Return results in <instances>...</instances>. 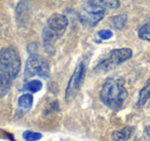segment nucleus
I'll return each mask as SVG.
<instances>
[{"label": "nucleus", "mask_w": 150, "mask_h": 141, "mask_svg": "<svg viewBox=\"0 0 150 141\" xmlns=\"http://www.w3.org/2000/svg\"><path fill=\"white\" fill-rule=\"evenodd\" d=\"M127 98L122 79L116 77H109L103 85L100 91V99L107 107L112 110H119Z\"/></svg>", "instance_id": "f257e3e1"}, {"label": "nucleus", "mask_w": 150, "mask_h": 141, "mask_svg": "<svg viewBox=\"0 0 150 141\" xmlns=\"http://www.w3.org/2000/svg\"><path fill=\"white\" fill-rule=\"evenodd\" d=\"M132 57H133V51L131 48H122L112 50L106 58L98 63V65L95 67L94 70L95 72L99 73V74L109 72V71L116 68L117 66L121 65L122 63L127 62Z\"/></svg>", "instance_id": "f03ea898"}, {"label": "nucleus", "mask_w": 150, "mask_h": 141, "mask_svg": "<svg viewBox=\"0 0 150 141\" xmlns=\"http://www.w3.org/2000/svg\"><path fill=\"white\" fill-rule=\"evenodd\" d=\"M0 71L15 80L21 71V58L19 53L11 46L0 51Z\"/></svg>", "instance_id": "7ed1b4c3"}, {"label": "nucleus", "mask_w": 150, "mask_h": 141, "mask_svg": "<svg viewBox=\"0 0 150 141\" xmlns=\"http://www.w3.org/2000/svg\"><path fill=\"white\" fill-rule=\"evenodd\" d=\"M24 74L26 79L34 76L47 78L50 76V65L45 59L38 54H31L26 62Z\"/></svg>", "instance_id": "20e7f679"}, {"label": "nucleus", "mask_w": 150, "mask_h": 141, "mask_svg": "<svg viewBox=\"0 0 150 141\" xmlns=\"http://www.w3.org/2000/svg\"><path fill=\"white\" fill-rule=\"evenodd\" d=\"M105 14H106L105 7L86 2L80 11L79 17L83 25L94 27L104 18Z\"/></svg>", "instance_id": "39448f33"}, {"label": "nucleus", "mask_w": 150, "mask_h": 141, "mask_svg": "<svg viewBox=\"0 0 150 141\" xmlns=\"http://www.w3.org/2000/svg\"><path fill=\"white\" fill-rule=\"evenodd\" d=\"M84 73H86V67H84L83 63L81 62L76 66L74 72L69 79L68 85L66 89V95H65L66 100L68 102L72 101L79 92L84 78Z\"/></svg>", "instance_id": "423d86ee"}, {"label": "nucleus", "mask_w": 150, "mask_h": 141, "mask_svg": "<svg viewBox=\"0 0 150 141\" xmlns=\"http://www.w3.org/2000/svg\"><path fill=\"white\" fill-rule=\"evenodd\" d=\"M68 19L65 17L64 15L61 14H54L52 15V17L47 20V26L50 29H52L59 37L64 34V32L66 31L67 27H68Z\"/></svg>", "instance_id": "0eeeda50"}, {"label": "nucleus", "mask_w": 150, "mask_h": 141, "mask_svg": "<svg viewBox=\"0 0 150 141\" xmlns=\"http://www.w3.org/2000/svg\"><path fill=\"white\" fill-rule=\"evenodd\" d=\"M58 38H60L52 29L45 26L42 31V42H43L44 51L50 56H54L56 53V41Z\"/></svg>", "instance_id": "6e6552de"}, {"label": "nucleus", "mask_w": 150, "mask_h": 141, "mask_svg": "<svg viewBox=\"0 0 150 141\" xmlns=\"http://www.w3.org/2000/svg\"><path fill=\"white\" fill-rule=\"evenodd\" d=\"M13 79L9 78L6 74L0 71V98L4 97L9 92L13 85Z\"/></svg>", "instance_id": "1a4fd4ad"}, {"label": "nucleus", "mask_w": 150, "mask_h": 141, "mask_svg": "<svg viewBox=\"0 0 150 141\" xmlns=\"http://www.w3.org/2000/svg\"><path fill=\"white\" fill-rule=\"evenodd\" d=\"M134 132L133 127H125L122 130L115 131L112 133V139L114 141H127L131 138Z\"/></svg>", "instance_id": "9d476101"}, {"label": "nucleus", "mask_w": 150, "mask_h": 141, "mask_svg": "<svg viewBox=\"0 0 150 141\" xmlns=\"http://www.w3.org/2000/svg\"><path fill=\"white\" fill-rule=\"evenodd\" d=\"M84 1L88 3H92V4L105 7L106 9H116L120 5L119 0H84Z\"/></svg>", "instance_id": "9b49d317"}, {"label": "nucleus", "mask_w": 150, "mask_h": 141, "mask_svg": "<svg viewBox=\"0 0 150 141\" xmlns=\"http://www.w3.org/2000/svg\"><path fill=\"white\" fill-rule=\"evenodd\" d=\"M18 105L19 108L22 110H30L33 105V96L32 94L27 93L22 95L18 100Z\"/></svg>", "instance_id": "f8f14e48"}, {"label": "nucleus", "mask_w": 150, "mask_h": 141, "mask_svg": "<svg viewBox=\"0 0 150 141\" xmlns=\"http://www.w3.org/2000/svg\"><path fill=\"white\" fill-rule=\"evenodd\" d=\"M150 98V78L146 81L145 85L141 89L138 98V106H143Z\"/></svg>", "instance_id": "ddd939ff"}, {"label": "nucleus", "mask_w": 150, "mask_h": 141, "mask_svg": "<svg viewBox=\"0 0 150 141\" xmlns=\"http://www.w3.org/2000/svg\"><path fill=\"white\" fill-rule=\"evenodd\" d=\"M127 22V16L125 15V14H120V15H117L115 17H113L111 19V25L114 29L120 30L122 29L125 26Z\"/></svg>", "instance_id": "4468645a"}, {"label": "nucleus", "mask_w": 150, "mask_h": 141, "mask_svg": "<svg viewBox=\"0 0 150 141\" xmlns=\"http://www.w3.org/2000/svg\"><path fill=\"white\" fill-rule=\"evenodd\" d=\"M41 89H42V83L39 79H33V80L28 81L23 87V90L30 92V93H37Z\"/></svg>", "instance_id": "2eb2a0df"}, {"label": "nucleus", "mask_w": 150, "mask_h": 141, "mask_svg": "<svg viewBox=\"0 0 150 141\" xmlns=\"http://www.w3.org/2000/svg\"><path fill=\"white\" fill-rule=\"evenodd\" d=\"M138 36L140 39L150 42V21L140 27V29L138 30Z\"/></svg>", "instance_id": "dca6fc26"}, {"label": "nucleus", "mask_w": 150, "mask_h": 141, "mask_svg": "<svg viewBox=\"0 0 150 141\" xmlns=\"http://www.w3.org/2000/svg\"><path fill=\"white\" fill-rule=\"evenodd\" d=\"M42 135L40 133L34 132V131H25L23 133V138L26 141H37L41 139Z\"/></svg>", "instance_id": "f3484780"}, {"label": "nucleus", "mask_w": 150, "mask_h": 141, "mask_svg": "<svg viewBox=\"0 0 150 141\" xmlns=\"http://www.w3.org/2000/svg\"><path fill=\"white\" fill-rule=\"evenodd\" d=\"M98 36L101 38V39L107 40V39H109V38L112 37L113 33H112V31H110V30H100V31L98 32Z\"/></svg>", "instance_id": "a211bd4d"}, {"label": "nucleus", "mask_w": 150, "mask_h": 141, "mask_svg": "<svg viewBox=\"0 0 150 141\" xmlns=\"http://www.w3.org/2000/svg\"><path fill=\"white\" fill-rule=\"evenodd\" d=\"M145 133H146V135H147V136H150V126L147 127V128L145 129Z\"/></svg>", "instance_id": "6ab92c4d"}]
</instances>
